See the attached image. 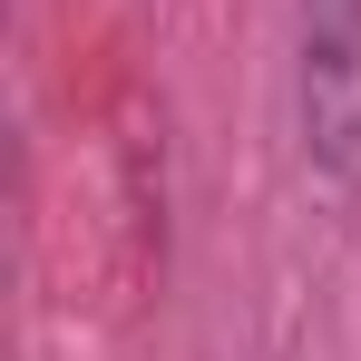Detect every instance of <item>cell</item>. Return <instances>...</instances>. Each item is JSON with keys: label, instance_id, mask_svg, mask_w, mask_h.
<instances>
[{"label": "cell", "instance_id": "1", "mask_svg": "<svg viewBox=\"0 0 361 361\" xmlns=\"http://www.w3.org/2000/svg\"><path fill=\"white\" fill-rule=\"evenodd\" d=\"M302 157L361 195V0H302Z\"/></svg>", "mask_w": 361, "mask_h": 361}]
</instances>
